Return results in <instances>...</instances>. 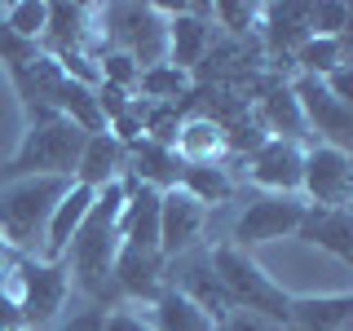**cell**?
Masks as SVG:
<instances>
[{"label":"cell","instance_id":"5","mask_svg":"<svg viewBox=\"0 0 353 331\" xmlns=\"http://www.w3.org/2000/svg\"><path fill=\"white\" fill-rule=\"evenodd\" d=\"M97 40L110 53H128L146 71L168 62V18L159 5H93Z\"/></svg>","mask_w":353,"mask_h":331},{"label":"cell","instance_id":"36","mask_svg":"<svg viewBox=\"0 0 353 331\" xmlns=\"http://www.w3.org/2000/svg\"><path fill=\"white\" fill-rule=\"evenodd\" d=\"M14 331H31V327H14Z\"/></svg>","mask_w":353,"mask_h":331},{"label":"cell","instance_id":"27","mask_svg":"<svg viewBox=\"0 0 353 331\" xmlns=\"http://www.w3.org/2000/svg\"><path fill=\"white\" fill-rule=\"evenodd\" d=\"M0 22H5V27L14 31L18 40L40 44V36H44V22H49V5H44V0H14V5H5V9H0Z\"/></svg>","mask_w":353,"mask_h":331},{"label":"cell","instance_id":"29","mask_svg":"<svg viewBox=\"0 0 353 331\" xmlns=\"http://www.w3.org/2000/svg\"><path fill=\"white\" fill-rule=\"evenodd\" d=\"M212 331H287V327L270 323V318H261V314H248V309H225L212 323Z\"/></svg>","mask_w":353,"mask_h":331},{"label":"cell","instance_id":"25","mask_svg":"<svg viewBox=\"0 0 353 331\" xmlns=\"http://www.w3.org/2000/svg\"><path fill=\"white\" fill-rule=\"evenodd\" d=\"M340 62H353V49H349V36L340 40H327V36H309L301 49L292 53V66L296 75H314V80H323V75L331 71V66Z\"/></svg>","mask_w":353,"mask_h":331},{"label":"cell","instance_id":"16","mask_svg":"<svg viewBox=\"0 0 353 331\" xmlns=\"http://www.w3.org/2000/svg\"><path fill=\"white\" fill-rule=\"evenodd\" d=\"M124 177L132 185H150V190H172L181 177V159L172 146H159L150 137H137L132 146H124Z\"/></svg>","mask_w":353,"mask_h":331},{"label":"cell","instance_id":"20","mask_svg":"<svg viewBox=\"0 0 353 331\" xmlns=\"http://www.w3.org/2000/svg\"><path fill=\"white\" fill-rule=\"evenodd\" d=\"M119 243L159 248V190L128 181V199H124V208H119Z\"/></svg>","mask_w":353,"mask_h":331},{"label":"cell","instance_id":"21","mask_svg":"<svg viewBox=\"0 0 353 331\" xmlns=\"http://www.w3.org/2000/svg\"><path fill=\"white\" fill-rule=\"evenodd\" d=\"M181 163H225V132L208 115H185L172 141Z\"/></svg>","mask_w":353,"mask_h":331},{"label":"cell","instance_id":"3","mask_svg":"<svg viewBox=\"0 0 353 331\" xmlns=\"http://www.w3.org/2000/svg\"><path fill=\"white\" fill-rule=\"evenodd\" d=\"M84 141L88 132L62 119L58 110H31L22 124L18 150L9 154V168H14V177H66L71 181Z\"/></svg>","mask_w":353,"mask_h":331},{"label":"cell","instance_id":"11","mask_svg":"<svg viewBox=\"0 0 353 331\" xmlns=\"http://www.w3.org/2000/svg\"><path fill=\"white\" fill-rule=\"evenodd\" d=\"M110 279H115L119 301H154V296L168 287V261L159 248H132L119 243L115 265H110Z\"/></svg>","mask_w":353,"mask_h":331},{"label":"cell","instance_id":"6","mask_svg":"<svg viewBox=\"0 0 353 331\" xmlns=\"http://www.w3.org/2000/svg\"><path fill=\"white\" fill-rule=\"evenodd\" d=\"M9 287L18 305L22 327L31 331H49L66 314V296H71V279H66L62 261H44V257H18V265L0 279Z\"/></svg>","mask_w":353,"mask_h":331},{"label":"cell","instance_id":"9","mask_svg":"<svg viewBox=\"0 0 353 331\" xmlns=\"http://www.w3.org/2000/svg\"><path fill=\"white\" fill-rule=\"evenodd\" d=\"M287 84H292V97H296V106H301V115H305L309 141L349 150L353 146V106L336 102V97L323 88V80H314V75H292Z\"/></svg>","mask_w":353,"mask_h":331},{"label":"cell","instance_id":"12","mask_svg":"<svg viewBox=\"0 0 353 331\" xmlns=\"http://www.w3.org/2000/svg\"><path fill=\"white\" fill-rule=\"evenodd\" d=\"M203 230H208V208L194 203L185 190H163L159 194V252L163 261L181 257L190 248H203Z\"/></svg>","mask_w":353,"mask_h":331},{"label":"cell","instance_id":"19","mask_svg":"<svg viewBox=\"0 0 353 331\" xmlns=\"http://www.w3.org/2000/svg\"><path fill=\"white\" fill-rule=\"evenodd\" d=\"M119 177H124V146H119L110 132H88L71 181L84 185V190H102V185L119 181Z\"/></svg>","mask_w":353,"mask_h":331},{"label":"cell","instance_id":"26","mask_svg":"<svg viewBox=\"0 0 353 331\" xmlns=\"http://www.w3.org/2000/svg\"><path fill=\"white\" fill-rule=\"evenodd\" d=\"M353 27V9L345 0H318V5H305V31L309 36H327V40H340L349 36Z\"/></svg>","mask_w":353,"mask_h":331},{"label":"cell","instance_id":"31","mask_svg":"<svg viewBox=\"0 0 353 331\" xmlns=\"http://www.w3.org/2000/svg\"><path fill=\"white\" fill-rule=\"evenodd\" d=\"M323 88L336 97V102H349V106H353V62L331 66V71L323 75Z\"/></svg>","mask_w":353,"mask_h":331},{"label":"cell","instance_id":"22","mask_svg":"<svg viewBox=\"0 0 353 331\" xmlns=\"http://www.w3.org/2000/svg\"><path fill=\"white\" fill-rule=\"evenodd\" d=\"M176 190H185L194 203H203L208 212L234 199V177H230L225 163H181V177H176Z\"/></svg>","mask_w":353,"mask_h":331},{"label":"cell","instance_id":"23","mask_svg":"<svg viewBox=\"0 0 353 331\" xmlns=\"http://www.w3.org/2000/svg\"><path fill=\"white\" fill-rule=\"evenodd\" d=\"M146 323L150 331H212V318L194 301H185L181 292H172V287H163L146 305Z\"/></svg>","mask_w":353,"mask_h":331},{"label":"cell","instance_id":"10","mask_svg":"<svg viewBox=\"0 0 353 331\" xmlns=\"http://www.w3.org/2000/svg\"><path fill=\"white\" fill-rule=\"evenodd\" d=\"M301 163H305L301 141L265 137L261 146L248 154V181L256 185L261 194H301Z\"/></svg>","mask_w":353,"mask_h":331},{"label":"cell","instance_id":"18","mask_svg":"<svg viewBox=\"0 0 353 331\" xmlns=\"http://www.w3.org/2000/svg\"><path fill=\"white\" fill-rule=\"evenodd\" d=\"M93 194H97V190H84V185H75V181L66 185V194L58 199V208H53L49 225H44V248H40L44 261H62V252L71 248V239L80 234L88 208H93Z\"/></svg>","mask_w":353,"mask_h":331},{"label":"cell","instance_id":"33","mask_svg":"<svg viewBox=\"0 0 353 331\" xmlns=\"http://www.w3.org/2000/svg\"><path fill=\"white\" fill-rule=\"evenodd\" d=\"M14 327H22V318H18V305L9 296V287L0 283V331H14Z\"/></svg>","mask_w":353,"mask_h":331},{"label":"cell","instance_id":"35","mask_svg":"<svg viewBox=\"0 0 353 331\" xmlns=\"http://www.w3.org/2000/svg\"><path fill=\"white\" fill-rule=\"evenodd\" d=\"M5 181H14V168H9V159L0 163V190H5Z\"/></svg>","mask_w":353,"mask_h":331},{"label":"cell","instance_id":"14","mask_svg":"<svg viewBox=\"0 0 353 331\" xmlns=\"http://www.w3.org/2000/svg\"><path fill=\"white\" fill-rule=\"evenodd\" d=\"M252 106V119L261 124L265 137H279V141H309V128H305V115L292 97V84L287 80H265L256 88V97H248Z\"/></svg>","mask_w":353,"mask_h":331},{"label":"cell","instance_id":"15","mask_svg":"<svg viewBox=\"0 0 353 331\" xmlns=\"http://www.w3.org/2000/svg\"><path fill=\"white\" fill-rule=\"evenodd\" d=\"M292 239L336 257L340 265H353V217H349V208H309L305 203V217H301Z\"/></svg>","mask_w":353,"mask_h":331},{"label":"cell","instance_id":"28","mask_svg":"<svg viewBox=\"0 0 353 331\" xmlns=\"http://www.w3.org/2000/svg\"><path fill=\"white\" fill-rule=\"evenodd\" d=\"M208 18H212V22H230V31L243 36V31H256L261 5H212V9H208Z\"/></svg>","mask_w":353,"mask_h":331},{"label":"cell","instance_id":"1","mask_svg":"<svg viewBox=\"0 0 353 331\" xmlns=\"http://www.w3.org/2000/svg\"><path fill=\"white\" fill-rule=\"evenodd\" d=\"M124 199H128L124 177L102 185V190L93 194V208H88L80 234L62 252L71 292H80L84 305H102V309L124 305L119 292H115V279H110V265H115V252H119V208H124Z\"/></svg>","mask_w":353,"mask_h":331},{"label":"cell","instance_id":"7","mask_svg":"<svg viewBox=\"0 0 353 331\" xmlns=\"http://www.w3.org/2000/svg\"><path fill=\"white\" fill-rule=\"evenodd\" d=\"M305 217V199L301 194H252L248 203L239 208L234 225H230V239L234 248L252 252L261 248V243H274V239H292L296 225H301Z\"/></svg>","mask_w":353,"mask_h":331},{"label":"cell","instance_id":"17","mask_svg":"<svg viewBox=\"0 0 353 331\" xmlns=\"http://www.w3.org/2000/svg\"><path fill=\"white\" fill-rule=\"evenodd\" d=\"M353 292L331 296H292L287 301V331H349Z\"/></svg>","mask_w":353,"mask_h":331},{"label":"cell","instance_id":"24","mask_svg":"<svg viewBox=\"0 0 353 331\" xmlns=\"http://www.w3.org/2000/svg\"><path fill=\"white\" fill-rule=\"evenodd\" d=\"M132 93H137V102H168V106H181L185 97L194 93V75L181 71V66H172V62H154V66H146V71L137 75Z\"/></svg>","mask_w":353,"mask_h":331},{"label":"cell","instance_id":"2","mask_svg":"<svg viewBox=\"0 0 353 331\" xmlns=\"http://www.w3.org/2000/svg\"><path fill=\"white\" fill-rule=\"evenodd\" d=\"M66 177H14L0 190V243L14 257H40L44 225L58 199L66 194Z\"/></svg>","mask_w":353,"mask_h":331},{"label":"cell","instance_id":"37","mask_svg":"<svg viewBox=\"0 0 353 331\" xmlns=\"http://www.w3.org/2000/svg\"><path fill=\"white\" fill-rule=\"evenodd\" d=\"M0 9H5V5H0Z\"/></svg>","mask_w":353,"mask_h":331},{"label":"cell","instance_id":"13","mask_svg":"<svg viewBox=\"0 0 353 331\" xmlns=\"http://www.w3.org/2000/svg\"><path fill=\"white\" fill-rule=\"evenodd\" d=\"M168 18V62L194 75V66L212 49V5H159Z\"/></svg>","mask_w":353,"mask_h":331},{"label":"cell","instance_id":"32","mask_svg":"<svg viewBox=\"0 0 353 331\" xmlns=\"http://www.w3.org/2000/svg\"><path fill=\"white\" fill-rule=\"evenodd\" d=\"M102 331H150V323H146V314H132V309H110L106 314V323H102Z\"/></svg>","mask_w":353,"mask_h":331},{"label":"cell","instance_id":"30","mask_svg":"<svg viewBox=\"0 0 353 331\" xmlns=\"http://www.w3.org/2000/svg\"><path fill=\"white\" fill-rule=\"evenodd\" d=\"M106 314H110V309H102V305H80L75 314H62L49 331H102Z\"/></svg>","mask_w":353,"mask_h":331},{"label":"cell","instance_id":"4","mask_svg":"<svg viewBox=\"0 0 353 331\" xmlns=\"http://www.w3.org/2000/svg\"><path fill=\"white\" fill-rule=\"evenodd\" d=\"M208 261H212V274L221 279V287H225V296H230L234 309H248V314H261V318H270V323L287 327V301H292V292H283V287L261 270V261L252 257V252H243V248L221 239V243H208Z\"/></svg>","mask_w":353,"mask_h":331},{"label":"cell","instance_id":"34","mask_svg":"<svg viewBox=\"0 0 353 331\" xmlns=\"http://www.w3.org/2000/svg\"><path fill=\"white\" fill-rule=\"evenodd\" d=\"M14 265H18V257H14V252L5 248V243H0V279H5V274L14 270Z\"/></svg>","mask_w":353,"mask_h":331},{"label":"cell","instance_id":"8","mask_svg":"<svg viewBox=\"0 0 353 331\" xmlns=\"http://www.w3.org/2000/svg\"><path fill=\"white\" fill-rule=\"evenodd\" d=\"M301 199L309 208H349V199H353V159H349V150L323 146V141H305Z\"/></svg>","mask_w":353,"mask_h":331}]
</instances>
